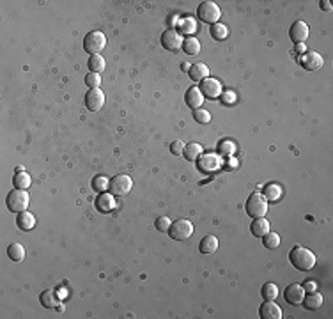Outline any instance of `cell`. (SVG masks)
Masks as SVG:
<instances>
[{
	"label": "cell",
	"instance_id": "1",
	"mask_svg": "<svg viewBox=\"0 0 333 319\" xmlns=\"http://www.w3.org/2000/svg\"><path fill=\"white\" fill-rule=\"evenodd\" d=\"M289 261L300 272H310L316 266V256L312 250L298 245L289 252Z\"/></svg>",
	"mask_w": 333,
	"mask_h": 319
},
{
	"label": "cell",
	"instance_id": "2",
	"mask_svg": "<svg viewBox=\"0 0 333 319\" xmlns=\"http://www.w3.org/2000/svg\"><path fill=\"white\" fill-rule=\"evenodd\" d=\"M28 202H30V197H28L27 190H11L6 198V204H8V210L11 213H22V211H27Z\"/></svg>",
	"mask_w": 333,
	"mask_h": 319
},
{
	"label": "cell",
	"instance_id": "3",
	"mask_svg": "<svg viewBox=\"0 0 333 319\" xmlns=\"http://www.w3.org/2000/svg\"><path fill=\"white\" fill-rule=\"evenodd\" d=\"M166 232H168V236L174 242H184V240H188L194 234V224L190 220H186V218H179V220L170 224V229L166 230Z\"/></svg>",
	"mask_w": 333,
	"mask_h": 319
},
{
	"label": "cell",
	"instance_id": "4",
	"mask_svg": "<svg viewBox=\"0 0 333 319\" xmlns=\"http://www.w3.org/2000/svg\"><path fill=\"white\" fill-rule=\"evenodd\" d=\"M244 210H246L248 216H252V218L266 216V213H268V200L264 198L262 194H252L250 197H248Z\"/></svg>",
	"mask_w": 333,
	"mask_h": 319
},
{
	"label": "cell",
	"instance_id": "5",
	"mask_svg": "<svg viewBox=\"0 0 333 319\" xmlns=\"http://www.w3.org/2000/svg\"><path fill=\"white\" fill-rule=\"evenodd\" d=\"M106 46V36L101 30H92L84 38V50L90 55H98Z\"/></svg>",
	"mask_w": 333,
	"mask_h": 319
},
{
	"label": "cell",
	"instance_id": "6",
	"mask_svg": "<svg viewBox=\"0 0 333 319\" xmlns=\"http://www.w3.org/2000/svg\"><path fill=\"white\" fill-rule=\"evenodd\" d=\"M133 188V179L130 178L128 174H117L110 179L108 183V190L112 195L116 197H120V195H128Z\"/></svg>",
	"mask_w": 333,
	"mask_h": 319
},
{
	"label": "cell",
	"instance_id": "7",
	"mask_svg": "<svg viewBox=\"0 0 333 319\" xmlns=\"http://www.w3.org/2000/svg\"><path fill=\"white\" fill-rule=\"evenodd\" d=\"M220 16L222 11L218 8V4H214V2H202L197 9V18L200 22H204V24H211V25L218 24Z\"/></svg>",
	"mask_w": 333,
	"mask_h": 319
},
{
	"label": "cell",
	"instance_id": "8",
	"mask_svg": "<svg viewBox=\"0 0 333 319\" xmlns=\"http://www.w3.org/2000/svg\"><path fill=\"white\" fill-rule=\"evenodd\" d=\"M182 36L179 34L176 28H168L162 34V46L165 50H170V52H178L182 48Z\"/></svg>",
	"mask_w": 333,
	"mask_h": 319
},
{
	"label": "cell",
	"instance_id": "9",
	"mask_svg": "<svg viewBox=\"0 0 333 319\" xmlns=\"http://www.w3.org/2000/svg\"><path fill=\"white\" fill-rule=\"evenodd\" d=\"M84 102H86L87 110L90 112H100L105 105V92L101 89H89L84 98Z\"/></svg>",
	"mask_w": 333,
	"mask_h": 319
},
{
	"label": "cell",
	"instance_id": "10",
	"mask_svg": "<svg viewBox=\"0 0 333 319\" xmlns=\"http://www.w3.org/2000/svg\"><path fill=\"white\" fill-rule=\"evenodd\" d=\"M200 92H202V96H206V98H210V100H214V98H220V94L224 92V89H222V84L218 82L216 78H211V76H208V78H204L200 82Z\"/></svg>",
	"mask_w": 333,
	"mask_h": 319
},
{
	"label": "cell",
	"instance_id": "11",
	"mask_svg": "<svg viewBox=\"0 0 333 319\" xmlns=\"http://www.w3.org/2000/svg\"><path fill=\"white\" fill-rule=\"evenodd\" d=\"M300 64L308 71H318L322 68L324 60H322V55L318 54V52H305V54L300 57Z\"/></svg>",
	"mask_w": 333,
	"mask_h": 319
},
{
	"label": "cell",
	"instance_id": "12",
	"mask_svg": "<svg viewBox=\"0 0 333 319\" xmlns=\"http://www.w3.org/2000/svg\"><path fill=\"white\" fill-rule=\"evenodd\" d=\"M308 32H310L308 25H306L305 22H294L289 28V38L292 43L303 44L306 39H308Z\"/></svg>",
	"mask_w": 333,
	"mask_h": 319
},
{
	"label": "cell",
	"instance_id": "13",
	"mask_svg": "<svg viewBox=\"0 0 333 319\" xmlns=\"http://www.w3.org/2000/svg\"><path fill=\"white\" fill-rule=\"evenodd\" d=\"M303 298H305V289L300 284H290L284 291V300L289 305H302Z\"/></svg>",
	"mask_w": 333,
	"mask_h": 319
},
{
	"label": "cell",
	"instance_id": "14",
	"mask_svg": "<svg viewBox=\"0 0 333 319\" xmlns=\"http://www.w3.org/2000/svg\"><path fill=\"white\" fill-rule=\"evenodd\" d=\"M259 316L262 319H282V308L275 304V300H264L259 308Z\"/></svg>",
	"mask_w": 333,
	"mask_h": 319
},
{
	"label": "cell",
	"instance_id": "15",
	"mask_svg": "<svg viewBox=\"0 0 333 319\" xmlns=\"http://www.w3.org/2000/svg\"><path fill=\"white\" fill-rule=\"evenodd\" d=\"M116 195L112 194H106V192H103V194H100V197L96 198V210L100 211V213H112L114 210L117 208L116 204Z\"/></svg>",
	"mask_w": 333,
	"mask_h": 319
},
{
	"label": "cell",
	"instance_id": "16",
	"mask_svg": "<svg viewBox=\"0 0 333 319\" xmlns=\"http://www.w3.org/2000/svg\"><path fill=\"white\" fill-rule=\"evenodd\" d=\"M184 102L192 110L200 108V105L204 103V96H202L200 89H198V87H190L184 94Z\"/></svg>",
	"mask_w": 333,
	"mask_h": 319
},
{
	"label": "cell",
	"instance_id": "17",
	"mask_svg": "<svg viewBox=\"0 0 333 319\" xmlns=\"http://www.w3.org/2000/svg\"><path fill=\"white\" fill-rule=\"evenodd\" d=\"M220 165H222V162L214 154H206V156H200V158H198V168H200L202 172H206V174H210V172L220 168Z\"/></svg>",
	"mask_w": 333,
	"mask_h": 319
},
{
	"label": "cell",
	"instance_id": "18",
	"mask_svg": "<svg viewBox=\"0 0 333 319\" xmlns=\"http://www.w3.org/2000/svg\"><path fill=\"white\" fill-rule=\"evenodd\" d=\"M198 250H200L204 256H211L218 250V238L213 236V234H208L200 240L198 243Z\"/></svg>",
	"mask_w": 333,
	"mask_h": 319
},
{
	"label": "cell",
	"instance_id": "19",
	"mask_svg": "<svg viewBox=\"0 0 333 319\" xmlns=\"http://www.w3.org/2000/svg\"><path fill=\"white\" fill-rule=\"evenodd\" d=\"M303 307L306 308V310H318V308L322 307V304H324V298H322L321 292H308V294H305V298H303Z\"/></svg>",
	"mask_w": 333,
	"mask_h": 319
},
{
	"label": "cell",
	"instance_id": "20",
	"mask_svg": "<svg viewBox=\"0 0 333 319\" xmlns=\"http://www.w3.org/2000/svg\"><path fill=\"white\" fill-rule=\"evenodd\" d=\"M188 76H190L194 82H202L204 78L210 76V68L206 66L204 62H195V64H192L190 66Z\"/></svg>",
	"mask_w": 333,
	"mask_h": 319
},
{
	"label": "cell",
	"instance_id": "21",
	"mask_svg": "<svg viewBox=\"0 0 333 319\" xmlns=\"http://www.w3.org/2000/svg\"><path fill=\"white\" fill-rule=\"evenodd\" d=\"M12 184H14V188H18V190H27V188H30L32 184L30 174H27L24 168H18L16 174L12 176Z\"/></svg>",
	"mask_w": 333,
	"mask_h": 319
},
{
	"label": "cell",
	"instance_id": "22",
	"mask_svg": "<svg viewBox=\"0 0 333 319\" xmlns=\"http://www.w3.org/2000/svg\"><path fill=\"white\" fill-rule=\"evenodd\" d=\"M16 226H18L20 230H30L34 229L36 226V216L32 213H28V211H22V213H18V216H16Z\"/></svg>",
	"mask_w": 333,
	"mask_h": 319
},
{
	"label": "cell",
	"instance_id": "23",
	"mask_svg": "<svg viewBox=\"0 0 333 319\" xmlns=\"http://www.w3.org/2000/svg\"><path fill=\"white\" fill-rule=\"evenodd\" d=\"M178 28H179V34H188L192 38V36L197 32V22H195L194 16H186V18L179 20V24H178Z\"/></svg>",
	"mask_w": 333,
	"mask_h": 319
},
{
	"label": "cell",
	"instance_id": "24",
	"mask_svg": "<svg viewBox=\"0 0 333 319\" xmlns=\"http://www.w3.org/2000/svg\"><path fill=\"white\" fill-rule=\"evenodd\" d=\"M39 302H41V305L44 308H55L60 300H58V294L54 289H46V291H43L39 294Z\"/></svg>",
	"mask_w": 333,
	"mask_h": 319
},
{
	"label": "cell",
	"instance_id": "25",
	"mask_svg": "<svg viewBox=\"0 0 333 319\" xmlns=\"http://www.w3.org/2000/svg\"><path fill=\"white\" fill-rule=\"evenodd\" d=\"M250 230L256 238H262L264 234L270 232V222H268L266 218L260 216V218H254L252 226H250Z\"/></svg>",
	"mask_w": 333,
	"mask_h": 319
},
{
	"label": "cell",
	"instance_id": "26",
	"mask_svg": "<svg viewBox=\"0 0 333 319\" xmlns=\"http://www.w3.org/2000/svg\"><path fill=\"white\" fill-rule=\"evenodd\" d=\"M282 186L276 183H270L264 186V198H266L268 202H276V200H280V197H282Z\"/></svg>",
	"mask_w": 333,
	"mask_h": 319
},
{
	"label": "cell",
	"instance_id": "27",
	"mask_svg": "<svg viewBox=\"0 0 333 319\" xmlns=\"http://www.w3.org/2000/svg\"><path fill=\"white\" fill-rule=\"evenodd\" d=\"M202 154V146L197 144V142H192V144H186L184 146V151H182V156H184L188 162H195L198 160Z\"/></svg>",
	"mask_w": 333,
	"mask_h": 319
},
{
	"label": "cell",
	"instance_id": "28",
	"mask_svg": "<svg viewBox=\"0 0 333 319\" xmlns=\"http://www.w3.org/2000/svg\"><path fill=\"white\" fill-rule=\"evenodd\" d=\"M87 66H89L90 73H98V74H100V73H103V71H105L106 62H105V58L98 54V55H90Z\"/></svg>",
	"mask_w": 333,
	"mask_h": 319
},
{
	"label": "cell",
	"instance_id": "29",
	"mask_svg": "<svg viewBox=\"0 0 333 319\" xmlns=\"http://www.w3.org/2000/svg\"><path fill=\"white\" fill-rule=\"evenodd\" d=\"M8 256H9V259H11L12 262H22L25 259L24 245H20V243H12V245H9Z\"/></svg>",
	"mask_w": 333,
	"mask_h": 319
},
{
	"label": "cell",
	"instance_id": "30",
	"mask_svg": "<svg viewBox=\"0 0 333 319\" xmlns=\"http://www.w3.org/2000/svg\"><path fill=\"white\" fill-rule=\"evenodd\" d=\"M182 52L186 55H197L200 52V43H198V39H195L194 36L192 38H186L182 41Z\"/></svg>",
	"mask_w": 333,
	"mask_h": 319
},
{
	"label": "cell",
	"instance_id": "31",
	"mask_svg": "<svg viewBox=\"0 0 333 319\" xmlns=\"http://www.w3.org/2000/svg\"><path fill=\"white\" fill-rule=\"evenodd\" d=\"M278 288H276L273 282H268L260 288V296H262L264 300H276L278 298Z\"/></svg>",
	"mask_w": 333,
	"mask_h": 319
},
{
	"label": "cell",
	"instance_id": "32",
	"mask_svg": "<svg viewBox=\"0 0 333 319\" xmlns=\"http://www.w3.org/2000/svg\"><path fill=\"white\" fill-rule=\"evenodd\" d=\"M262 245L266 246V248H270V250H276L280 246V234L272 232V230H270V232L262 236Z\"/></svg>",
	"mask_w": 333,
	"mask_h": 319
},
{
	"label": "cell",
	"instance_id": "33",
	"mask_svg": "<svg viewBox=\"0 0 333 319\" xmlns=\"http://www.w3.org/2000/svg\"><path fill=\"white\" fill-rule=\"evenodd\" d=\"M210 34H211V38L216 39V41H224V39H227V36H228V28L225 27L224 24H214V25H211Z\"/></svg>",
	"mask_w": 333,
	"mask_h": 319
},
{
	"label": "cell",
	"instance_id": "34",
	"mask_svg": "<svg viewBox=\"0 0 333 319\" xmlns=\"http://www.w3.org/2000/svg\"><path fill=\"white\" fill-rule=\"evenodd\" d=\"M108 178L106 176H96V178L92 179V190L94 192H100V194H103V192L108 190Z\"/></svg>",
	"mask_w": 333,
	"mask_h": 319
},
{
	"label": "cell",
	"instance_id": "35",
	"mask_svg": "<svg viewBox=\"0 0 333 319\" xmlns=\"http://www.w3.org/2000/svg\"><path fill=\"white\" fill-rule=\"evenodd\" d=\"M194 117H195V121L200 122V124H208V122L211 121V114L208 112V110H204V108L194 110Z\"/></svg>",
	"mask_w": 333,
	"mask_h": 319
},
{
	"label": "cell",
	"instance_id": "36",
	"mask_svg": "<svg viewBox=\"0 0 333 319\" xmlns=\"http://www.w3.org/2000/svg\"><path fill=\"white\" fill-rule=\"evenodd\" d=\"M86 86L89 87V89H100V86H101V74L89 73V74L86 76Z\"/></svg>",
	"mask_w": 333,
	"mask_h": 319
},
{
	"label": "cell",
	"instance_id": "37",
	"mask_svg": "<svg viewBox=\"0 0 333 319\" xmlns=\"http://www.w3.org/2000/svg\"><path fill=\"white\" fill-rule=\"evenodd\" d=\"M170 218L168 216H158L154 222V227L156 230H160V232H166V230L170 229Z\"/></svg>",
	"mask_w": 333,
	"mask_h": 319
},
{
	"label": "cell",
	"instance_id": "38",
	"mask_svg": "<svg viewBox=\"0 0 333 319\" xmlns=\"http://www.w3.org/2000/svg\"><path fill=\"white\" fill-rule=\"evenodd\" d=\"M218 149H220L222 154H234L236 152V144L232 140H222Z\"/></svg>",
	"mask_w": 333,
	"mask_h": 319
},
{
	"label": "cell",
	"instance_id": "39",
	"mask_svg": "<svg viewBox=\"0 0 333 319\" xmlns=\"http://www.w3.org/2000/svg\"><path fill=\"white\" fill-rule=\"evenodd\" d=\"M220 98H222V103H225V105L236 103V94H234L232 90H224V92L220 94Z\"/></svg>",
	"mask_w": 333,
	"mask_h": 319
},
{
	"label": "cell",
	"instance_id": "40",
	"mask_svg": "<svg viewBox=\"0 0 333 319\" xmlns=\"http://www.w3.org/2000/svg\"><path fill=\"white\" fill-rule=\"evenodd\" d=\"M184 146H186V144H184L182 140H174V142L170 144V152H172L174 156H181L182 151H184Z\"/></svg>",
	"mask_w": 333,
	"mask_h": 319
},
{
	"label": "cell",
	"instance_id": "41",
	"mask_svg": "<svg viewBox=\"0 0 333 319\" xmlns=\"http://www.w3.org/2000/svg\"><path fill=\"white\" fill-rule=\"evenodd\" d=\"M316 288H318V284H316V282H308V280H306L305 284H303V289H305V291H308V292H314Z\"/></svg>",
	"mask_w": 333,
	"mask_h": 319
},
{
	"label": "cell",
	"instance_id": "42",
	"mask_svg": "<svg viewBox=\"0 0 333 319\" xmlns=\"http://www.w3.org/2000/svg\"><path fill=\"white\" fill-rule=\"evenodd\" d=\"M321 9H324V11H332V4H330L328 0H322V2H321Z\"/></svg>",
	"mask_w": 333,
	"mask_h": 319
},
{
	"label": "cell",
	"instance_id": "43",
	"mask_svg": "<svg viewBox=\"0 0 333 319\" xmlns=\"http://www.w3.org/2000/svg\"><path fill=\"white\" fill-rule=\"evenodd\" d=\"M182 71H190V64H182Z\"/></svg>",
	"mask_w": 333,
	"mask_h": 319
}]
</instances>
